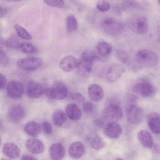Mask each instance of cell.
<instances>
[{
	"label": "cell",
	"mask_w": 160,
	"mask_h": 160,
	"mask_svg": "<svg viewBox=\"0 0 160 160\" xmlns=\"http://www.w3.org/2000/svg\"><path fill=\"white\" fill-rule=\"evenodd\" d=\"M136 60L138 64L144 68H151L157 64L158 58L153 51L147 49L138 50L136 53Z\"/></svg>",
	"instance_id": "obj_1"
},
{
	"label": "cell",
	"mask_w": 160,
	"mask_h": 160,
	"mask_svg": "<svg viewBox=\"0 0 160 160\" xmlns=\"http://www.w3.org/2000/svg\"><path fill=\"white\" fill-rule=\"evenodd\" d=\"M122 108L118 104L110 103L103 110L102 115L103 119L108 122H117L123 116Z\"/></svg>",
	"instance_id": "obj_2"
},
{
	"label": "cell",
	"mask_w": 160,
	"mask_h": 160,
	"mask_svg": "<svg viewBox=\"0 0 160 160\" xmlns=\"http://www.w3.org/2000/svg\"><path fill=\"white\" fill-rule=\"evenodd\" d=\"M128 25L132 31L137 34H144L147 32L148 29L147 19L141 15L132 17L129 20Z\"/></svg>",
	"instance_id": "obj_3"
},
{
	"label": "cell",
	"mask_w": 160,
	"mask_h": 160,
	"mask_svg": "<svg viewBox=\"0 0 160 160\" xmlns=\"http://www.w3.org/2000/svg\"><path fill=\"white\" fill-rule=\"evenodd\" d=\"M47 92L51 98L61 100L64 99L67 97L68 89L63 82L59 80H55L52 82Z\"/></svg>",
	"instance_id": "obj_4"
},
{
	"label": "cell",
	"mask_w": 160,
	"mask_h": 160,
	"mask_svg": "<svg viewBox=\"0 0 160 160\" xmlns=\"http://www.w3.org/2000/svg\"><path fill=\"white\" fill-rule=\"evenodd\" d=\"M43 63L42 58L31 57L18 60L17 62V66L20 68L26 71H33L37 69Z\"/></svg>",
	"instance_id": "obj_5"
},
{
	"label": "cell",
	"mask_w": 160,
	"mask_h": 160,
	"mask_svg": "<svg viewBox=\"0 0 160 160\" xmlns=\"http://www.w3.org/2000/svg\"><path fill=\"white\" fill-rule=\"evenodd\" d=\"M132 91L142 96L149 97L154 95L156 90L152 83L146 81H142L134 85L132 87Z\"/></svg>",
	"instance_id": "obj_6"
},
{
	"label": "cell",
	"mask_w": 160,
	"mask_h": 160,
	"mask_svg": "<svg viewBox=\"0 0 160 160\" xmlns=\"http://www.w3.org/2000/svg\"><path fill=\"white\" fill-rule=\"evenodd\" d=\"M102 26L107 33L113 35H117L123 30V26L122 23L112 18H107L102 22Z\"/></svg>",
	"instance_id": "obj_7"
},
{
	"label": "cell",
	"mask_w": 160,
	"mask_h": 160,
	"mask_svg": "<svg viewBox=\"0 0 160 160\" xmlns=\"http://www.w3.org/2000/svg\"><path fill=\"white\" fill-rule=\"evenodd\" d=\"M47 90L44 84L34 81L30 80L28 83L26 92L30 97L37 98L47 92Z\"/></svg>",
	"instance_id": "obj_8"
},
{
	"label": "cell",
	"mask_w": 160,
	"mask_h": 160,
	"mask_svg": "<svg viewBox=\"0 0 160 160\" xmlns=\"http://www.w3.org/2000/svg\"><path fill=\"white\" fill-rule=\"evenodd\" d=\"M24 92V87L20 82L12 80L8 83L7 87V92L8 95L13 99L21 98Z\"/></svg>",
	"instance_id": "obj_9"
},
{
	"label": "cell",
	"mask_w": 160,
	"mask_h": 160,
	"mask_svg": "<svg viewBox=\"0 0 160 160\" xmlns=\"http://www.w3.org/2000/svg\"><path fill=\"white\" fill-rule=\"evenodd\" d=\"M126 113L128 121L134 124H137L140 122L144 115V111L143 108L137 105L127 112Z\"/></svg>",
	"instance_id": "obj_10"
},
{
	"label": "cell",
	"mask_w": 160,
	"mask_h": 160,
	"mask_svg": "<svg viewBox=\"0 0 160 160\" xmlns=\"http://www.w3.org/2000/svg\"><path fill=\"white\" fill-rule=\"evenodd\" d=\"M121 66L117 63H113L110 66L105 75L106 78L109 82H114L119 79L122 71Z\"/></svg>",
	"instance_id": "obj_11"
},
{
	"label": "cell",
	"mask_w": 160,
	"mask_h": 160,
	"mask_svg": "<svg viewBox=\"0 0 160 160\" xmlns=\"http://www.w3.org/2000/svg\"><path fill=\"white\" fill-rule=\"evenodd\" d=\"M122 129L121 125L116 122H108L105 126L104 132L108 138L116 139L122 134Z\"/></svg>",
	"instance_id": "obj_12"
},
{
	"label": "cell",
	"mask_w": 160,
	"mask_h": 160,
	"mask_svg": "<svg viewBox=\"0 0 160 160\" xmlns=\"http://www.w3.org/2000/svg\"><path fill=\"white\" fill-rule=\"evenodd\" d=\"M147 122L151 130L154 133L160 134V115L153 112L149 113L147 117Z\"/></svg>",
	"instance_id": "obj_13"
},
{
	"label": "cell",
	"mask_w": 160,
	"mask_h": 160,
	"mask_svg": "<svg viewBox=\"0 0 160 160\" xmlns=\"http://www.w3.org/2000/svg\"><path fill=\"white\" fill-rule=\"evenodd\" d=\"M88 93L90 99L96 102L101 101L104 96V92L102 88L97 84H91L88 86Z\"/></svg>",
	"instance_id": "obj_14"
},
{
	"label": "cell",
	"mask_w": 160,
	"mask_h": 160,
	"mask_svg": "<svg viewBox=\"0 0 160 160\" xmlns=\"http://www.w3.org/2000/svg\"><path fill=\"white\" fill-rule=\"evenodd\" d=\"M85 151L84 145L79 141L72 143L68 148V153L72 158L77 159L82 157Z\"/></svg>",
	"instance_id": "obj_15"
},
{
	"label": "cell",
	"mask_w": 160,
	"mask_h": 160,
	"mask_svg": "<svg viewBox=\"0 0 160 160\" xmlns=\"http://www.w3.org/2000/svg\"><path fill=\"white\" fill-rule=\"evenodd\" d=\"M25 146L30 152L35 154L42 152L45 148L43 144L41 141L34 138L27 140L25 142Z\"/></svg>",
	"instance_id": "obj_16"
},
{
	"label": "cell",
	"mask_w": 160,
	"mask_h": 160,
	"mask_svg": "<svg viewBox=\"0 0 160 160\" xmlns=\"http://www.w3.org/2000/svg\"><path fill=\"white\" fill-rule=\"evenodd\" d=\"M78 63L76 59L73 56L67 55L60 60L59 67L64 71L69 72L77 68Z\"/></svg>",
	"instance_id": "obj_17"
},
{
	"label": "cell",
	"mask_w": 160,
	"mask_h": 160,
	"mask_svg": "<svg viewBox=\"0 0 160 160\" xmlns=\"http://www.w3.org/2000/svg\"><path fill=\"white\" fill-rule=\"evenodd\" d=\"M8 115L9 118L11 121L18 122L23 118L25 115V111L22 106L15 105L10 108Z\"/></svg>",
	"instance_id": "obj_18"
},
{
	"label": "cell",
	"mask_w": 160,
	"mask_h": 160,
	"mask_svg": "<svg viewBox=\"0 0 160 160\" xmlns=\"http://www.w3.org/2000/svg\"><path fill=\"white\" fill-rule=\"evenodd\" d=\"M2 150L5 155L12 159L17 158L20 155V151L18 147L12 142H8L4 144Z\"/></svg>",
	"instance_id": "obj_19"
},
{
	"label": "cell",
	"mask_w": 160,
	"mask_h": 160,
	"mask_svg": "<svg viewBox=\"0 0 160 160\" xmlns=\"http://www.w3.org/2000/svg\"><path fill=\"white\" fill-rule=\"evenodd\" d=\"M50 156L52 159L61 160L64 157L65 150L63 146L60 143L52 145L49 148Z\"/></svg>",
	"instance_id": "obj_20"
},
{
	"label": "cell",
	"mask_w": 160,
	"mask_h": 160,
	"mask_svg": "<svg viewBox=\"0 0 160 160\" xmlns=\"http://www.w3.org/2000/svg\"><path fill=\"white\" fill-rule=\"evenodd\" d=\"M65 111L67 117L72 120L78 121L81 118V110L79 106L75 103H71L67 105L66 107Z\"/></svg>",
	"instance_id": "obj_21"
},
{
	"label": "cell",
	"mask_w": 160,
	"mask_h": 160,
	"mask_svg": "<svg viewBox=\"0 0 160 160\" xmlns=\"http://www.w3.org/2000/svg\"><path fill=\"white\" fill-rule=\"evenodd\" d=\"M137 137L141 143L147 148H151L153 145V139L151 133L148 131L142 130L137 133Z\"/></svg>",
	"instance_id": "obj_22"
},
{
	"label": "cell",
	"mask_w": 160,
	"mask_h": 160,
	"mask_svg": "<svg viewBox=\"0 0 160 160\" xmlns=\"http://www.w3.org/2000/svg\"><path fill=\"white\" fill-rule=\"evenodd\" d=\"M93 63L81 58L78 62L77 67L79 74L83 77L88 76L92 71Z\"/></svg>",
	"instance_id": "obj_23"
},
{
	"label": "cell",
	"mask_w": 160,
	"mask_h": 160,
	"mask_svg": "<svg viewBox=\"0 0 160 160\" xmlns=\"http://www.w3.org/2000/svg\"><path fill=\"white\" fill-rule=\"evenodd\" d=\"M40 127L39 124L35 121H31L27 123L24 126L25 132L29 135L35 137L40 132Z\"/></svg>",
	"instance_id": "obj_24"
},
{
	"label": "cell",
	"mask_w": 160,
	"mask_h": 160,
	"mask_svg": "<svg viewBox=\"0 0 160 160\" xmlns=\"http://www.w3.org/2000/svg\"><path fill=\"white\" fill-rule=\"evenodd\" d=\"M97 52L102 56L108 57L111 53L112 48L111 45L105 42H101L98 44Z\"/></svg>",
	"instance_id": "obj_25"
},
{
	"label": "cell",
	"mask_w": 160,
	"mask_h": 160,
	"mask_svg": "<svg viewBox=\"0 0 160 160\" xmlns=\"http://www.w3.org/2000/svg\"><path fill=\"white\" fill-rule=\"evenodd\" d=\"M137 98L133 94H128L124 98V103L126 112L131 110L137 106Z\"/></svg>",
	"instance_id": "obj_26"
},
{
	"label": "cell",
	"mask_w": 160,
	"mask_h": 160,
	"mask_svg": "<svg viewBox=\"0 0 160 160\" xmlns=\"http://www.w3.org/2000/svg\"><path fill=\"white\" fill-rule=\"evenodd\" d=\"M67 120L65 114L62 111H56L53 116V121L54 124L58 127L62 126Z\"/></svg>",
	"instance_id": "obj_27"
},
{
	"label": "cell",
	"mask_w": 160,
	"mask_h": 160,
	"mask_svg": "<svg viewBox=\"0 0 160 160\" xmlns=\"http://www.w3.org/2000/svg\"><path fill=\"white\" fill-rule=\"evenodd\" d=\"M106 143L103 139L98 135H96L91 138L90 141V145L91 148L99 150L103 148Z\"/></svg>",
	"instance_id": "obj_28"
},
{
	"label": "cell",
	"mask_w": 160,
	"mask_h": 160,
	"mask_svg": "<svg viewBox=\"0 0 160 160\" xmlns=\"http://www.w3.org/2000/svg\"><path fill=\"white\" fill-rule=\"evenodd\" d=\"M66 27L69 32L75 31L78 27V22L76 18L72 15L68 16L66 19Z\"/></svg>",
	"instance_id": "obj_29"
},
{
	"label": "cell",
	"mask_w": 160,
	"mask_h": 160,
	"mask_svg": "<svg viewBox=\"0 0 160 160\" xmlns=\"http://www.w3.org/2000/svg\"><path fill=\"white\" fill-rule=\"evenodd\" d=\"M14 28L18 36L21 38L28 40L32 39V36L30 34L20 25L16 24L14 26Z\"/></svg>",
	"instance_id": "obj_30"
},
{
	"label": "cell",
	"mask_w": 160,
	"mask_h": 160,
	"mask_svg": "<svg viewBox=\"0 0 160 160\" xmlns=\"http://www.w3.org/2000/svg\"><path fill=\"white\" fill-rule=\"evenodd\" d=\"M81 58L93 62L94 61H97V52H95L90 49H86L83 52Z\"/></svg>",
	"instance_id": "obj_31"
},
{
	"label": "cell",
	"mask_w": 160,
	"mask_h": 160,
	"mask_svg": "<svg viewBox=\"0 0 160 160\" xmlns=\"http://www.w3.org/2000/svg\"><path fill=\"white\" fill-rule=\"evenodd\" d=\"M20 44L18 38L15 36L10 38L7 40L5 44L7 48L12 49L18 48Z\"/></svg>",
	"instance_id": "obj_32"
},
{
	"label": "cell",
	"mask_w": 160,
	"mask_h": 160,
	"mask_svg": "<svg viewBox=\"0 0 160 160\" xmlns=\"http://www.w3.org/2000/svg\"><path fill=\"white\" fill-rule=\"evenodd\" d=\"M20 48L22 52L28 54L32 53L35 50V48L32 44L27 42L22 43Z\"/></svg>",
	"instance_id": "obj_33"
},
{
	"label": "cell",
	"mask_w": 160,
	"mask_h": 160,
	"mask_svg": "<svg viewBox=\"0 0 160 160\" xmlns=\"http://www.w3.org/2000/svg\"><path fill=\"white\" fill-rule=\"evenodd\" d=\"M46 4L55 7H62L65 4L64 0H43Z\"/></svg>",
	"instance_id": "obj_34"
},
{
	"label": "cell",
	"mask_w": 160,
	"mask_h": 160,
	"mask_svg": "<svg viewBox=\"0 0 160 160\" xmlns=\"http://www.w3.org/2000/svg\"><path fill=\"white\" fill-rule=\"evenodd\" d=\"M118 58L122 63H127L128 61V57L126 52L123 50H119L116 52Z\"/></svg>",
	"instance_id": "obj_35"
},
{
	"label": "cell",
	"mask_w": 160,
	"mask_h": 160,
	"mask_svg": "<svg viewBox=\"0 0 160 160\" xmlns=\"http://www.w3.org/2000/svg\"><path fill=\"white\" fill-rule=\"evenodd\" d=\"M124 3L128 7H130L136 9H141V5L135 0H122Z\"/></svg>",
	"instance_id": "obj_36"
},
{
	"label": "cell",
	"mask_w": 160,
	"mask_h": 160,
	"mask_svg": "<svg viewBox=\"0 0 160 160\" xmlns=\"http://www.w3.org/2000/svg\"><path fill=\"white\" fill-rule=\"evenodd\" d=\"M71 98L72 100L79 104L82 103L84 101V96L81 93L78 92L72 94Z\"/></svg>",
	"instance_id": "obj_37"
},
{
	"label": "cell",
	"mask_w": 160,
	"mask_h": 160,
	"mask_svg": "<svg viewBox=\"0 0 160 160\" xmlns=\"http://www.w3.org/2000/svg\"><path fill=\"white\" fill-rule=\"evenodd\" d=\"M97 8L102 12H106L109 9L110 5L108 2L103 0L97 5Z\"/></svg>",
	"instance_id": "obj_38"
},
{
	"label": "cell",
	"mask_w": 160,
	"mask_h": 160,
	"mask_svg": "<svg viewBox=\"0 0 160 160\" xmlns=\"http://www.w3.org/2000/svg\"><path fill=\"white\" fill-rule=\"evenodd\" d=\"M0 62L1 64L3 66L8 65L9 62V58L3 51L0 50Z\"/></svg>",
	"instance_id": "obj_39"
},
{
	"label": "cell",
	"mask_w": 160,
	"mask_h": 160,
	"mask_svg": "<svg viewBox=\"0 0 160 160\" xmlns=\"http://www.w3.org/2000/svg\"><path fill=\"white\" fill-rule=\"evenodd\" d=\"M82 108L83 111L86 113L91 112L94 109L93 104L92 102L87 101L83 104Z\"/></svg>",
	"instance_id": "obj_40"
},
{
	"label": "cell",
	"mask_w": 160,
	"mask_h": 160,
	"mask_svg": "<svg viewBox=\"0 0 160 160\" xmlns=\"http://www.w3.org/2000/svg\"><path fill=\"white\" fill-rule=\"evenodd\" d=\"M42 127L44 132L49 135L52 133V128L51 124L48 121H45L42 123Z\"/></svg>",
	"instance_id": "obj_41"
},
{
	"label": "cell",
	"mask_w": 160,
	"mask_h": 160,
	"mask_svg": "<svg viewBox=\"0 0 160 160\" xmlns=\"http://www.w3.org/2000/svg\"><path fill=\"white\" fill-rule=\"evenodd\" d=\"M6 79L5 76L0 73V89H3L6 85Z\"/></svg>",
	"instance_id": "obj_42"
},
{
	"label": "cell",
	"mask_w": 160,
	"mask_h": 160,
	"mask_svg": "<svg viewBox=\"0 0 160 160\" xmlns=\"http://www.w3.org/2000/svg\"><path fill=\"white\" fill-rule=\"evenodd\" d=\"M95 125L98 127L102 128L104 125L105 123L103 120L100 118H96L94 120Z\"/></svg>",
	"instance_id": "obj_43"
},
{
	"label": "cell",
	"mask_w": 160,
	"mask_h": 160,
	"mask_svg": "<svg viewBox=\"0 0 160 160\" xmlns=\"http://www.w3.org/2000/svg\"><path fill=\"white\" fill-rule=\"evenodd\" d=\"M8 8L0 6V17L1 18L6 15L8 12Z\"/></svg>",
	"instance_id": "obj_44"
},
{
	"label": "cell",
	"mask_w": 160,
	"mask_h": 160,
	"mask_svg": "<svg viewBox=\"0 0 160 160\" xmlns=\"http://www.w3.org/2000/svg\"><path fill=\"white\" fill-rule=\"evenodd\" d=\"M22 160H27V159H36L34 157L32 156L29 155H24L21 157Z\"/></svg>",
	"instance_id": "obj_45"
},
{
	"label": "cell",
	"mask_w": 160,
	"mask_h": 160,
	"mask_svg": "<svg viewBox=\"0 0 160 160\" xmlns=\"http://www.w3.org/2000/svg\"><path fill=\"white\" fill-rule=\"evenodd\" d=\"M11 1H20L22 0H10Z\"/></svg>",
	"instance_id": "obj_46"
},
{
	"label": "cell",
	"mask_w": 160,
	"mask_h": 160,
	"mask_svg": "<svg viewBox=\"0 0 160 160\" xmlns=\"http://www.w3.org/2000/svg\"><path fill=\"white\" fill-rule=\"evenodd\" d=\"M158 2L160 5V0H158Z\"/></svg>",
	"instance_id": "obj_47"
}]
</instances>
